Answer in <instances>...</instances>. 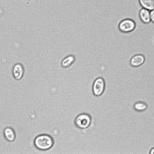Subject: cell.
I'll list each match as a JSON object with an SVG mask.
<instances>
[{"label": "cell", "instance_id": "cell-2", "mask_svg": "<svg viewBox=\"0 0 154 154\" xmlns=\"http://www.w3.org/2000/svg\"><path fill=\"white\" fill-rule=\"evenodd\" d=\"M91 123V118L90 116L86 114L78 116L75 119V124L80 128H87Z\"/></svg>", "mask_w": 154, "mask_h": 154}, {"label": "cell", "instance_id": "cell-6", "mask_svg": "<svg viewBox=\"0 0 154 154\" xmlns=\"http://www.w3.org/2000/svg\"><path fill=\"white\" fill-rule=\"evenodd\" d=\"M23 68L21 64H16L13 69V75L17 80H20L23 75Z\"/></svg>", "mask_w": 154, "mask_h": 154}, {"label": "cell", "instance_id": "cell-7", "mask_svg": "<svg viewBox=\"0 0 154 154\" xmlns=\"http://www.w3.org/2000/svg\"><path fill=\"white\" fill-rule=\"evenodd\" d=\"M140 4L144 9H146L148 11L154 10V0H140Z\"/></svg>", "mask_w": 154, "mask_h": 154}, {"label": "cell", "instance_id": "cell-12", "mask_svg": "<svg viewBox=\"0 0 154 154\" xmlns=\"http://www.w3.org/2000/svg\"><path fill=\"white\" fill-rule=\"evenodd\" d=\"M150 17H151V21H152L154 22V10L152 11V12L150 13Z\"/></svg>", "mask_w": 154, "mask_h": 154}, {"label": "cell", "instance_id": "cell-4", "mask_svg": "<svg viewBox=\"0 0 154 154\" xmlns=\"http://www.w3.org/2000/svg\"><path fill=\"white\" fill-rule=\"evenodd\" d=\"M105 90V82L102 78H98L95 80L93 87V91H94V95L96 96H100L103 94Z\"/></svg>", "mask_w": 154, "mask_h": 154}, {"label": "cell", "instance_id": "cell-10", "mask_svg": "<svg viewBox=\"0 0 154 154\" xmlns=\"http://www.w3.org/2000/svg\"><path fill=\"white\" fill-rule=\"evenodd\" d=\"M74 61H75V57L73 56H69V57H67L66 58H64L63 60L62 66L63 67V68H67V67L70 66L72 63H74Z\"/></svg>", "mask_w": 154, "mask_h": 154}, {"label": "cell", "instance_id": "cell-8", "mask_svg": "<svg viewBox=\"0 0 154 154\" xmlns=\"http://www.w3.org/2000/svg\"><path fill=\"white\" fill-rule=\"evenodd\" d=\"M140 19L142 20V22H145V23H148L151 21L150 12L146 9H144L143 8L142 10H140Z\"/></svg>", "mask_w": 154, "mask_h": 154}, {"label": "cell", "instance_id": "cell-3", "mask_svg": "<svg viewBox=\"0 0 154 154\" xmlns=\"http://www.w3.org/2000/svg\"><path fill=\"white\" fill-rule=\"evenodd\" d=\"M134 28H135V23L133 20H129V19L123 20L119 24V29L124 33L131 32L134 29Z\"/></svg>", "mask_w": 154, "mask_h": 154}, {"label": "cell", "instance_id": "cell-11", "mask_svg": "<svg viewBox=\"0 0 154 154\" xmlns=\"http://www.w3.org/2000/svg\"><path fill=\"white\" fill-rule=\"evenodd\" d=\"M146 104H144V103H137V104H135L134 105V109L137 110H144L146 109Z\"/></svg>", "mask_w": 154, "mask_h": 154}, {"label": "cell", "instance_id": "cell-5", "mask_svg": "<svg viewBox=\"0 0 154 154\" xmlns=\"http://www.w3.org/2000/svg\"><path fill=\"white\" fill-rule=\"evenodd\" d=\"M145 61V57L142 55H136L133 57L130 60V64L134 67H138L141 65Z\"/></svg>", "mask_w": 154, "mask_h": 154}, {"label": "cell", "instance_id": "cell-1", "mask_svg": "<svg viewBox=\"0 0 154 154\" xmlns=\"http://www.w3.org/2000/svg\"><path fill=\"white\" fill-rule=\"evenodd\" d=\"M34 145L38 150H48L53 146V140L49 135H38L34 140Z\"/></svg>", "mask_w": 154, "mask_h": 154}, {"label": "cell", "instance_id": "cell-9", "mask_svg": "<svg viewBox=\"0 0 154 154\" xmlns=\"http://www.w3.org/2000/svg\"><path fill=\"white\" fill-rule=\"evenodd\" d=\"M5 138L9 141H13L15 140V137H16L13 129H11L10 128H6L5 130Z\"/></svg>", "mask_w": 154, "mask_h": 154}, {"label": "cell", "instance_id": "cell-13", "mask_svg": "<svg viewBox=\"0 0 154 154\" xmlns=\"http://www.w3.org/2000/svg\"><path fill=\"white\" fill-rule=\"evenodd\" d=\"M151 153H152V154H154V148L152 149V151H151Z\"/></svg>", "mask_w": 154, "mask_h": 154}]
</instances>
